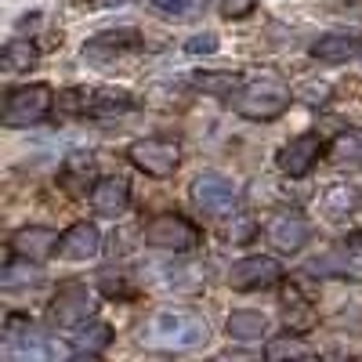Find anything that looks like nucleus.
<instances>
[{"label":"nucleus","mask_w":362,"mask_h":362,"mask_svg":"<svg viewBox=\"0 0 362 362\" xmlns=\"http://www.w3.org/2000/svg\"><path fill=\"white\" fill-rule=\"evenodd\" d=\"M138 341L156 351H192L210 341V326L203 315L185 312V308H163L153 319H145L138 329Z\"/></svg>","instance_id":"f257e3e1"},{"label":"nucleus","mask_w":362,"mask_h":362,"mask_svg":"<svg viewBox=\"0 0 362 362\" xmlns=\"http://www.w3.org/2000/svg\"><path fill=\"white\" fill-rule=\"evenodd\" d=\"M134 95L124 87H69L58 95V109L69 112V116H87V119H116V116H127L134 112Z\"/></svg>","instance_id":"f03ea898"},{"label":"nucleus","mask_w":362,"mask_h":362,"mask_svg":"<svg viewBox=\"0 0 362 362\" xmlns=\"http://www.w3.org/2000/svg\"><path fill=\"white\" fill-rule=\"evenodd\" d=\"M228 102L239 116H247V119H276L290 105V90L279 80L261 76V80H243Z\"/></svg>","instance_id":"7ed1b4c3"},{"label":"nucleus","mask_w":362,"mask_h":362,"mask_svg":"<svg viewBox=\"0 0 362 362\" xmlns=\"http://www.w3.org/2000/svg\"><path fill=\"white\" fill-rule=\"evenodd\" d=\"M0 351L8 362H47L54 355V348L44 341V334H37V326L29 315L11 312L4 319V337H0Z\"/></svg>","instance_id":"20e7f679"},{"label":"nucleus","mask_w":362,"mask_h":362,"mask_svg":"<svg viewBox=\"0 0 362 362\" xmlns=\"http://www.w3.org/2000/svg\"><path fill=\"white\" fill-rule=\"evenodd\" d=\"M145 247L148 250H160V254H189L199 247V228L185 218V214H156L153 221L145 225L141 232Z\"/></svg>","instance_id":"39448f33"},{"label":"nucleus","mask_w":362,"mask_h":362,"mask_svg":"<svg viewBox=\"0 0 362 362\" xmlns=\"http://www.w3.org/2000/svg\"><path fill=\"white\" fill-rule=\"evenodd\" d=\"M54 90L47 83H22L4 102V127H33L44 124L54 109Z\"/></svg>","instance_id":"423d86ee"},{"label":"nucleus","mask_w":362,"mask_h":362,"mask_svg":"<svg viewBox=\"0 0 362 362\" xmlns=\"http://www.w3.org/2000/svg\"><path fill=\"white\" fill-rule=\"evenodd\" d=\"M192 203L206 218H228L239 206V185L221 170H203L192 177Z\"/></svg>","instance_id":"0eeeda50"},{"label":"nucleus","mask_w":362,"mask_h":362,"mask_svg":"<svg viewBox=\"0 0 362 362\" xmlns=\"http://www.w3.org/2000/svg\"><path fill=\"white\" fill-rule=\"evenodd\" d=\"M127 160L148 177H170L181 163V145L167 138H141V141H131Z\"/></svg>","instance_id":"6e6552de"},{"label":"nucleus","mask_w":362,"mask_h":362,"mask_svg":"<svg viewBox=\"0 0 362 362\" xmlns=\"http://www.w3.org/2000/svg\"><path fill=\"white\" fill-rule=\"evenodd\" d=\"M283 264L268 254H250V257H239L232 268H228V286L239 290V293H254V290H268L283 283Z\"/></svg>","instance_id":"1a4fd4ad"},{"label":"nucleus","mask_w":362,"mask_h":362,"mask_svg":"<svg viewBox=\"0 0 362 362\" xmlns=\"http://www.w3.org/2000/svg\"><path fill=\"white\" fill-rule=\"evenodd\" d=\"M141 47H145V37L138 33V29L124 25V29H105V33H95L90 40H83L80 54L95 66H109V62H116V58H127V54H134Z\"/></svg>","instance_id":"9d476101"},{"label":"nucleus","mask_w":362,"mask_h":362,"mask_svg":"<svg viewBox=\"0 0 362 362\" xmlns=\"http://www.w3.org/2000/svg\"><path fill=\"white\" fill-rule=\"evenodd\" d=\"M95 315V293L83 283H62L51 297V322L58 329H76Z\"/></svg>","instance_id":"9b49d317"},{"label":"nucleus","mask_w":362,"mask_h":362,"mask_svg":"<svg viewBox=\"0 0 362 362\" xmlns=\"http://www.w3.org/2000/svg\"><path fill=\"white\" fill-rule=\"evenodd\" d=\"M319 156H322L319 134H297V138H290V141L279 148L276 163H279V170H283L286 177H305V174H312V167L319 163Z\"/></svg>","instance_id":"f8f14e48"},{"label":"nucleus","mask_w":362,"mask_h":362,"mask_svg":"<svg viewBox=\"0 0 362 362\" xmlns=\"http://www.w3.org/2000/svg\"><path fill=\"white\" fill-rule=\"evenodd\" d=\"M308 235H312V225H308L305 214H297V210H283V214H276L268 225V243L279 254H297L300 247H308Z\"/></svg>","instance_id":"ddd939ff"},{"label":"nucleus","mask_w":362,"mask_h":362,"mask_svg":"<svg viewBox=\"0 0 362 362\" xmlns=\"http://www.w3.org/2000/svg\"><path fill=\"white\" fill-rule=\"evenodd\" d=\"M98 250H102V232L95 221H76L58 239V257L66 261H90L98 257Z\"/></svg>","instance_id":"4468645a"},{"label":"nucleus","mask_w":362,"mask_h":362,"mask_svg":"<svg viewBox=\"0 0 362 362\" xmlns=\"http://www.w3.org/2000/svg\"><path fill=\"white\" fill-rule=\"evenodd\" d=\"M90 206H95V214H102V218L127 214V206H131L127 181L124 177H98L95 185H90Z\"/></svg>","instance_id":"2eb2a0df"},{"label":"nucleus","mask_w":362,"mask_h":362,"mask_svg":"<svg viewBox=\"0 0 362 362\" xmlns=\"http://www.w3.org/2000/svg\"><path fill=\"white\" fill-rule=\"evenodd\" d=\"M308 54L315 62H326V66H344V62L362 54V40L351 37V33H322V37L312 40Z\"/></svg>","instance_id":"dca6fc26"},{"label":"nucleus","mask_w":362,"mask_h":362,"mask_svg":"<svg viewBox=\"0 0 362 362\" xmlns=\"http://www.w3.org/2000/svg\"><path fill=\"white\" fill-rule=\"evenodd\" d=\"M58 235L54 228H44V225H25L11 235V254H22L29 261H44L58 250Z\"/></svg>","instance_id":"f3484780"},{"label":"nucleus","mask_w":362,"mask_h":362,"mask_svg":"<svg viewBox=\"0 0 362 362\" xmlns=\"http://www.w3.org/2000/svg\"><path fill=\"white\" fill-rule=\"evenodd\" d=\"M109 344H112V326H109V322H98V319L80 322L73 334H69V351H73V355L95 358V355H102Z\"/></svg>","instance_id":"a211bd4d"},{"label":"nucleus","mask_w":362,"mask_h":362,"mask_svg":"<svg viewBox=\"0 0 362 362\" xmlns=\"http://www.w3.org/2000/svg\"><path fill=\"white\" fill-rule=\"evenodd\" d=\"M319 206H322V214L329 221H344V218H351L355 210L362 206V192L355 185H348V181H334V185L322 192Z\"/></svg>","instance_id":"6ab92c4d"},{"label":"nucleus","mask_w":362,"mask_h":362,"mask_svg":"<svg viewBox=\"0 0 362 362\" xmlns=\"http://www.w3.org/2000/svg\"><path fill=\"white\" fill-rule=\"evenodd\" d=\"M225 334H228L232 341L257 344V341L268 337V319H264L261 312H254V308H239V312H232V315L225 319Z\"/></svg>","instance_id":"aec40b11"},{"label":"nucleus","mask_w":362,"mask_h":362,"mask_svg":"<svg viewBox=\"0 0 362 362\" xmlns=\"http://www.w3.org/2000/svg\"><path fill=\"white\" fill-rule=\"evenodd\" d=\"M243 80H247L243 73H228V69H203V73H192V87H199L203 95H218V98H232Z\"/></svg>","instance_id":"412c9836"},{"label":"nucleus","mask_w":362,"mask_h":362,"mask_svg":"<svg viewBox=\"0 0 362 362\" xmlns=\"http://www.w3.org/2000/svg\"><path fill=\"white\" fill-rule=\"evenodd\" d=\"M37 66V44L33 40H8L4 44V54H0V69H4L8 76L15 73H29Z\"/></svg>","instance_id":"4be33fe9"},{"label":"nucleus","mask_w":362,"mask_h":362,"mask_svg":"<svg viewBox=\"0 0 362 362\" xmlns=\"http://www.w3.org/2000/svg\"><path fill=\"white\" fill-rule=\"evenodd\" d=\"M40 279V272H37V264L29 261V257H22V254H11L8 261H4V268H0V286L4 290H18V286H33Z\"/></svg>","instance_id":"5701e85b"},{"label":"nucleus","mask_w":362,"mask_h":362,"mask_svg":"<svg viewBox=\"0 0 362 362\" xmlns=\"http://www.w3.org/2000/svg\"><path fill=\"white\" fill-rule=\"evenodd\" d=\"M62 185H69L73 192H83L90 185V177H95V156L90 153H73L66 163H62Z\"/></svg>","instance_id":"b1692460"},{"label":"nucleus","mask_w":362,"mask_h":362,"mask_svg":"<svg viewBox=\"0 0 362 362\" xmlns=\"http://www.w3.org/2000/svg\"><path fill=\"white\" fill-rule=\"evenodd\" d=\"M148 4L163 11L167 18H196L206 8V0H148Z\"/></svg>","instance_id":"393cba45"},{"label":"nucleus","mask_w":362,"mask_h":362,"mask_svg":"<svg viewBox=\"0 0 362 362\" xmlns=\"http://www.w3.org/2000/svg\"><path fill=\"white\" fill-rule=\"evenodd\" d=\"M264 355H268V358H283V355H290V358H305L308 348L300 344V341H290V337H286V341H272V344L264 348Z\"/></svg>","instance_id":"a878e982"},{"label":"nucleus","mask_w":362,"mask_h":362,"mask_svg":"<svg viewBox=\"0 0 362 362\" xmlns=\"http://www.w3.org/2000/svg\"><path fill=\"white\" fill-rule=\"evenodd\" d=\"M218 8H221V15H225L228 22H239V18L254 15L257 0H218Z\"/></svg>","instance_id":"bb28decb"},{"label":"nucleus","mask_w":362,"mask_h":362,"mask_svg":"<svg viewBox=\"0 0 362 362\" xmlns=\"http://www.w3.org/2000/svg\"><path fill=\"white\" fill-rule=\"evenodd\" d=\"M185 51L189 54H214L218 51V37L214 33H196V37H189Z\"/></svg>","instance_id":"cd10ccee"},{"label":"nucleus","mask_w":362,"mask_h":362,"mask_svg":"<svg viewBox=\"0 0 362 362\" xmlns=\"http://www.w3.org/2000/svg\"><path fill=\"white\" fill-rule=\"evenodd\" d=\"M290 300H293V312H300L305 308V300H300V293H286ZM283 312H290V305H283ZM286 322L293 326V329H305L308 322H312V315H305V319H293V315H286Z\"/></svg>","instance_id":"c85d7f7f"},{"label":"nucleus","mask_w":362,"mask_h":362,"mask_svg":"<svg viewBox=\"0 0 362 362\" xmlns=\"http://www.w3.org/2000/svg\"><path fill=\"white\" fill-rule=\"evenodd\" d=\"M87 4H98V8H119V4H131V0H87Z\"/></svg>","instance_id":"c756f323"},{"label":"nucleus","mask_w":362,"mask_h":362,"mask_svg":"<svg viewBox=\"0 0 362 362\" xmlns=\"http://www.w3.org/2000/svg\"><path fill=\"white\" fill-rule=\"evenodd\" d=\"M348 247H351V250H355V254H362V232H358V235H351V239H348Z\"/></svg>","instance_id":"7c9ffc66"}]
</instances>
